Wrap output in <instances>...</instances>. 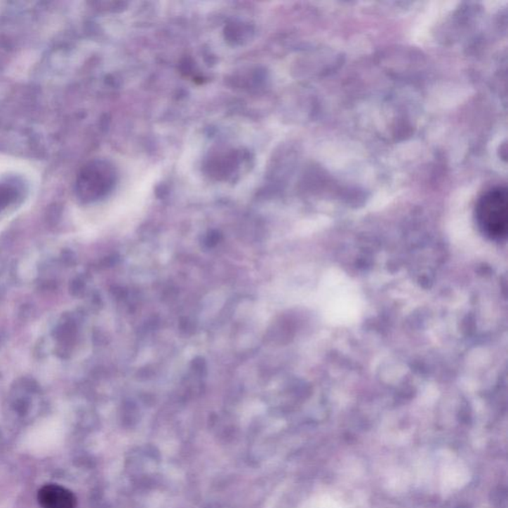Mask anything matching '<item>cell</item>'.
Here are the masks:
<instances>
[{"instance_id": "6da1fadb", "label": "cell", "mask_w": 508, "mask_h": 508, "mask_svg": "<svg viewBox=\"0 0 508 508\" xmlns=\"http://www.w3.org/2000/svg\"><path fill=\"white\" fill-rule=\"evenodd\" d=\"M479 229L493 241H502L508 232V195L503 187H495L479 198L476 208Z\"/></svg>"}, {"instance_id": "7a4b0ae2", "label": "cell", "mask_w": 508, "mask_h": 508, "mask_svg": "<svg viewBox=\"0 0 508 508\" xmlns=\"http://www.w3.org/2000/svg\"><path fill=\"white\" fill-rule=\"evenodd\" d=\"M38 502L42 508H76L75 495L64 486L49 483L38 493Z\"/></svg>"}]
</instances>
